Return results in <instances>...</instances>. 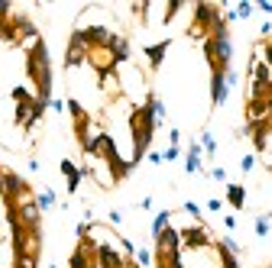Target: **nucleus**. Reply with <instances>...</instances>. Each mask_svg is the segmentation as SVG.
Wrapping results in <instances>:
<instances>
[{
  "instance_id": "nucleus-4",
  "label": "nucleus",
  "mask_w": 272,
  "mask_h": 268,
  "mask_svg": "<svg viewBox=\"0 0 272 268\" xmlns=\"http://www.w3.org/2000/svg\"><path fill=\"white\" fill-rule=\"evenodd\" d=\"M168 49H172V39H162V42H156V45H146V49H142V52H146V65H149V71H159V68H162V61H166V52Z\"/></svg>"
},
{
  "instance_id": "nucleus-14",
  "label": "nucleus",
  "mask_w": 272,
  "mask_h": 268,
  "mask_svg": "<svg viewBox=\"0 0 272 268\" xmlns=\"http://www.w3.org/2000/svg\"><path fill=\"white\" fill-rule=\"evenodd\" d=\"M178 159H182V146H168L162 152V162H178Z\"/></svg>"
},
{
  "instance_id": "nucleus-9",
  "label": "nucleus",
  "mask_w": 272,
  "mask_h": 268,
  "mask_svg": "<svg viewBox=\"0 0 272 268\" xmlns=\"http://www.w3.org/2000/svg\"><path fill=\"white\" fill-rule=\"evenodd\" d=\"M253 233H256L260 239H266L269 233H272V214H260V217H256V220H253Z\"/></svg>"
},
{
  "instance_id": "nucleus-21",
  "label": "nucleus",
  "mask_w": 272,
  "mask_h": 268,
  "mask_svg": "<svg viewBox=\"0 0 272 268\" xmlns=\"http://www.w3.org/2000/svg\"><path fill=\"white\" fill-rule=\"evenodd\" d=\"M168 146H182V129H178V126L168 133Z\"/></svg>"
},
{
  "instance_id": "nucleus-12",
  "label": "nucleus",
  "mask_w": 272,
  "mask_h": 268,
  "mask_svg": "<svg viewBox=\"0 0 272 268\" xmlns=\"http://www.w3.org/2000/svg\"><path fill=\"white\" fill-rule=\"evenodd\" d=\"M136 265H140V268H149V265H152V249H146V246H142V249H136Z\"/></svg>"
},
{
  "instance_id": "nucleus-23",
  "label": "nucleus",
  "mask_w": 272,
  "mask_h": 268,
  "mask_svg": "<svg viewBox=\"0 0 272 268\" xmlns=\"http://www.w3.org/2000/svg\"><path fill=\"white\" fill-rule=\"evenodd\" d=\"M152 207H156V201H152V197L146 194V197H142V201H140V210H152Z\"/></svg>"
},
{
  "instance_id": "nucleus-1",
  "label": "nucleus",
  "mask_w": 272,
  "mask_h": 268,
  "mask_svg": "<svg viewBox=\"0 0 272 268\" xmlns=\"http://www.w3.org/2000/svg\"><path fill=\"white\" fill-rule=\"evenodd\" d=\"M88 55H91V45H88L84 32L72 29L68 45H65V71H78V68H84L88 65Z\"/></svg>"
},
{
  "instance_id": "nucleus-5",
  "label": "nucleus",
  "mask_w": 272,
  "mask_h": 268,
  "mask_svg": "<svg viewBox=\"0 0 272 268\" xmlns=\"http://www.w3.org/2000/svg\"><path fill=\"white\" fill-rule=\"evenodd\" d=\"M224 78H227V74H224ZM224 78H220V74H210V104H214V107H224L227 97H230V87H227Z\"/></svg>"
},
{
  "instance_id": "nucleus-17",
  "label": "nucleus",
  "mask_w": 272,
  "mask_h": 268,
  "mask_svg": "<svg viewBox=\"0 0 272 268\" xmlns=\"http://www.w3.org/2000/svg\"><path fill=\"white\" fill-rule=\"evenodd\" d=\"M52 110H56V113H65L68 110V100H62V97H52V104H49Z\"/></svg>"
},
{
  "instance_id": "nucleus-3",
  "label": "nucleus",
  "mask_w": 272,
  "mask_h": 268,
  "mask_svg": "<svg viewBox=\"0 0 272 268\" xmlns=\"http://www.w3.org/2000/svg\"><path fill=\"white\" fill-rule=\"evenodd\" d=\"M185 171H188V175H208V171H204V149H201V142H198V139L188 142V152H185Z\"/></svg>"
},
{
  "instance_id": "nucleus-8",
  "label": "nucleus",
  "mask_w": 272,
  "mask_h": 268,
  "mask_svg": "<svg viewBox=\"0 0 272 268\" xmlns=\"http://www.w3.org/2000/svg\"><path fill=\"white\" fill-rule=\"evenodd\" d=\"M36 204H39V210H42V214H46V210H52V207H56V204H58V194H56V191H52V188H42V191H39V194H36Z\"/></svg>"
},
{
  "instance_id": "nucleus-24",
  "label": "nucleus",
  "mask_w": 272,
  "mask_h": 268,
  "mask_svg": "<svg viewBox=\"0 0 272 268\" xmlns=\"http://www.w3.org/2000/svg\"><path fill=\"white\" fill-rule=\"evenodd\" d=\"M256 6V10H262V13H269V16H272V3H266V0H260V3H253Z\"/></svg>"
},
{
  "instance_id": "nucleus-15",
  "label": "nucleus",
  "mask_w": 272,
  "mask_h": 268,
  "mask_svg": "<svg viewBox=\"0 0 272 268\" xmlns=\"http://www.w3.org/2000/svg\"><path fill=\"white\" fill-rule=\"evenodd\" d=\"M208 178H214V181H220V184H227V168H220V165H214V168L208 171Z\"/></svg>"
},
{
  "instance_id": "nucleus-22",
  "label": "nucleus",
  "mask_w": 272,
  "mask_h": 268,
  "mask_svg": "<svg viewBox=\"0 0 272 268\" xmlns=\"http://www.w3.org/2000/svg\"><path fill=\"white\" fill-rule=\"evenodd\" d=\"M224 226H227V233H234L236 230V217L234 214H224Z\"/></svg>"
},
{
  "instance_id": "nucleus-20",
  "label": "nucleus",
  "mask_w": 272,
  "mask_h": 268,
  "mask_svg": "<svg viewBox=\"0 0 272 268\" xmlns=\"http://www.w3.org/2000/svg\"><path fill=\"white\" fill-rule=\"evenodd\" d=\"M146 162H149V165H162V152H156V149H149V152H146Z\"/></svg>"
},
{
  "instance_id": "nucleus-18",
  "label": "nucleus",
  "mask_w": 272,
  "mask_h": 268,
  "mask_svg": "<svg viewBox=\"0 0 272 268\" xmlns=\"http://www.w3.org/2000/svg\"><path fill=\"white\" fill-rule=\"evenodd\" d=\"M208 210H210V214H220V210H224V201H220V197H210V201H208Z\"/></svg>"
},
{
  "instance_id": "nucleus-7",
  "label": "nucleus",
  "mask_w": 272,
  "mask_h": 268,
  "mask_svg": "<svg viewBox=\"0 0 272 268\" xmlns=\"http://www.w3.org/2000/svg\"><path fill=\"white\" fill-rule=\"evenodd\" d=\"M168 226H172V210H159V214L152 217V226H149V233H152V239L159 236V233H166Z\"/></svg>"
},
{
  "instance_id": "nucleus-13",
  "label": "nucleus",
  "mask_w": 272,
  "mask_h": 268,
  "mask_svg": "<svg viewBox=\"0 0 272 268\" xmlns=\"http://www.w3.org/2000/svg\"><path fill=\"white\" fill-rule=\"evenodd\" d=\"M182 207H185V214L192 217L194 223H201V207H198V204H194V201H185V204H182Z\"/></svg>"
},
{
  "instance_id": "nucleus-10",
  "label": "nucleus",
  "mask_w": 272,
  "mask_h": 268,
  "mask_svg": "<svg viewBox=\"0 0 272 268\" xmlns=\"http://www.w3.org/2000/svg\"><path fill=\"white\" fill-rule=\"evenodd\" d=\"M198 142H201L204 152H208V159H214V155H217V139H214V133H210V129H201Z\"/></svg>"
},
{
  "instance_id": "nucleus-25",
  "label": "nucleus",
  "mask_w": 272,
  "mask_h": 268,
  "mask_svg": "<svg viewBox=\"0 0 272 268\" xmlns=\"http://www.w3.org/2000/svg\"><path fill=\"white\" fill-rule=\"evenodd\" d=\"M49 268H58V265H49Z\"/></svg>"
},
{
  "instance_id": "nucleus-2",
  "label": "nucleus",
  "mask_w": 272,
  "mask_h": 268,
  "mask_svg": "<svg viewBox=\"0 0 272 268\" xmlns=\"http://www.w3.org/2000/svg\"><path fill=\"white\" fill-rule=\"evenodd\" d=\"M58 171L65 175L68 194H78L81 181H84V171H81V165H78V162H72V159H62V162H58Z\"/></svg>"
},
{
  "instance_id": "nucleus-16",
  "label": "nucleus",
  "mask_w": 272,
  "mask_h": 268,
  "mask_svg": "<svg viewBox=\"0 0 272 268\" xmlns=\"http://www.w3.org/2000/svg\"><path fill=\"white\" fill-rule=\"evenodd\" d=\"M240 168H243V171L250 175V171L256 168V155H243V159H240Z\"/></svg>"
},
{
  "instance_id": "nucleus-11",
  "label": "nucleus",
  "mask_w": 272,
  "mask_h": 268,
  "mask_svg": "<svg viewBox=\"0 0 272 268\" xmlns=\"http://www.w3.org/2000/svg\"><path fill=\"white\" fill-rule=\"evenodd\" d=\"M234 13H236V19H250V16L256 13V6L250 3V0H243V3H236V6H234Z\"/></svg>"
},
{
  "instance_id": "nucleus-19",
  "label": "nucleus",
  "mask_w": 272,
  "mask_h": 268,
  "mask_svg": "<svg viewBox=\"0 0 272 268\" xmlns=\"http://www.w3.org/2000/svg\"><path fill=\"white\" fill-rule=\"evenodd\" d=\"M107 220H110V226H120V223H124V210H110Z\"/></svg>"
},
{
  "instance_id": "nucleus-6",
  "label": "nucleus",
  "mask_w": 272,
  "mask_h": 268,
  "mask_svg": "<svg viewBox=\"0 0 272 268\" xmlns=\"http://www.w3.org/2000/svg\"><path fill=\"white\" fill-rule=\"evenodd\" d=\"M227 204L234 210H243L246 207V188L240 181H227Z\"/></svg>"
}]
</instances>
